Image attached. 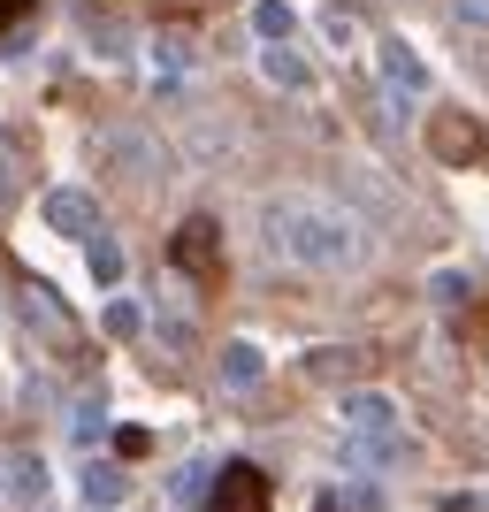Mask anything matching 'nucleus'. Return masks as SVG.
Wrapping results in <instances>:
<instances>
[{"mask_svg": "<svg viewBox=\"0 0 489 512\" xmlns=\"http://www.w3.org/2000/svg\"><path fill=\"white\" fill-rule=\"evenodd\" d=\"M268 222V245L298 268H314V276H344V268H360L367 260V237L352 214L321 207V199H276V207L260 214Z\"/></svg>", "mask_w": 489, "mask_h": 512, "instance_id": "1", "label": "nucleus"}, {"mask_svg": "<svg viewBox=\"0 0 489 512\" xmlns=\"http://www.w3.org/2000/svg\"><path fill=\"white\" fill-rule=\"evenodd\" d=\"M428 153H436L444 169H467V161H482V153H489V130L474 123L467 107H444V115L428 123Z\"/></svg>", "mask_w": 489, "mask_h": 512, "instance_id": "2", "label": "nucleus"}, {"mask_svg": "<svg viewBox=\"0 0 489 512\" xmlns=\"http://www.w3.org/2000/svg\"><path fill=\"white\" fill-rule=\"evenodd\" d=\"M39 214H46V230H62V237H92L100 230V199L77 192V184H54V192L39 199Z\"/></svg>", "mask_w": 489, "mask_h": 512, "instance_id": "3", "label": "nucleus"}, {"mask_svg": "<svg viewBox=\"0 0 489 512\" xmlns=\"http://www.w3.org/2000/svg\"><path fill=\"white\" fill-rule=\"evenodd\" d=\"M207 512H268V474L260 467H222L214 474V497H207Z\"/></svg>", "mask_w": 489, "mask_h": 512, "instance_id": "4", "label": "nucleus"}, {"mask_svg": "<svg viewBox=\"0 0 489 512\" xmlns=\"http://www.w3.org/2000/svg\"><path fill=\"white\" fill-rule=\"evenodd\" d=\"M337 421L352 428V436H398V406H390L383 390H344Z\"/></svg>", "mask_w": 489, "mask_h": 512, "instance_id": "5", "label": "nucleus"}, {"mask_svg": "<svg viewBox=\"0 0 489 512\" xmlns=\"http://www.w3.org/2000/svg\"><path fill=\"white\" fill-rule=\"evenodd\" d=\"M214 237H222V230H214L207 214H192V222L176 230V260H184V268H192L199 283H214V276H222V253H214Z\"/></svg>", "mask_w": 489, "mask_h": 512, "instance_id": "6", "label": "nucleus"}, {"mask_svg": "<svg viewBox=\"0 0 489 512\" xmlns=\"http://www.w3.org/2000/svg\"><path fill=\"white\" fill-rule=\"evenodd\" d=\"M383 85L405 92V100H413V92H428V62H421L405 39H383Z\"/></svg>", "mask_w": 489, "mask_h": 512, "instance_id": "7", "label": "nucleus"}, {"mask_svg": "<svg viewBox=\"0 0 489 512\" xmlns=\"http://www.w3.org/2000/svg\"><path fill=\"white\" fill-rule=\"evenodd\" d=\"M260 77H268V85H283V92H306V85H314V69L298 62L291 46H260Z\"/></svg>", "mask_w": 489, "mask_h": 512, "instance_id": "8", "label": "nucleus"}, {"mask_svg": "<svg viewBox=\"0 0 489 512\" xmlns=\"http://www.w3.org/2000/svg\"><path fill=\"white\" fill-rule=\"evenodd\" d=\"M260 367H268V360H260V344H245V337L222 344V383H230V390H253Z\"/></svg>", "mask_w": 489, "mask_h": 512, "instance_id": "9", "label": "nucleus"}, {"mask_svg": "<svg viewBox=\"0 0 489 512\" xmlns=\"http://www.w3.org/2000/svg\"><path fill=\"white\" fill-rule=\"evenodd\" d=\"M291 23H298V8H291V0H260V8H253L260 46H283V39H291Z\"/></svg>", "mask_w": 489, "mask_h": 512, "instance_id": "10", "label": "nucleus"}, {"mask_svg": "<svg viewBox=\"0 0 489 512\" xmlns=\"http://www.w3.org/2000/svg\"><path fill=\"white\" fill-rule=\"evenodd\" d=\"M23 314H31V329H54V337H69V321H62V299H54L46 283H31V291H23Z\"/></svg>", "mask_w": 489, "mask_h": 512, "instance_id": "11", "label": "nucleus"}, {"mask_svg": "<svg viewBox=\"0 0 489 512\" xmlns=\"http://www.w3.org/2000/svg\"><path fill=\"white\" fill-rule=\"evenodd\" d=\"M8 490H16L23 505H39V497H46V459H31V451L8 459Z\"/></svg>", "mask_w": 489, "mask_h": 512, "instance_id": "12", "label": "nucleus"}, {"mask_svg": "<svg viewBox=\"0 0 489 512\" xmlns=\"http://www.w3.org/2000/svg\"><path fill=\"white\" fill-rule=\"evenodd\" d=\"M85 260H92V283H123V245H115V237L92 230L85 237Z\"/></svg>", "mask_w": 489, "mask_h": 512, "instance_id": "13", "label": "nucleus"}, {"mask_svg": "<svg viewBox=\"0 0 489 512\" xmlns=\"http://www.w3.org/2000/svg\"><path fill=\"white\" fill-rule=\"evenodd\" d=\"M115 497H123V474L115 467H85V505L100 512V505H115Z\"/></svg>", "mask_w": 489, "mask_h": 512, "instance_id": "14", "label": "nucleus"}, {"mask_svg": "<svg viewBox=\"0 0 489 512\" xmlns=\"http://www.w3.org/2000/svg\"><path fill=\"white\" fill-rule=\"evenodd\" d=\"M138 314H146V306H130V299H107L100 329H107V337H138Z\"/></svg>", "mask_w": 489, "mask_h": 512, "instance_id": "15", "label": "nucleus"}, {"mask_svg": "<svg viewBox=\"0 0 489 512\" xmlns=\"http://www.w3.org/2000/svg\"><path fill=\"white\" fill-rule=\"evenodd\" d=\"M153 69H161V77H169V85H176V77H184V46H153Z\"/></svg>", "mask_w": 489, "mask_h": 512, "instance_id": "16", "label": "nucleus"}, {"mask_svg": "<svg viewBox=\"0 0 489 512\" xmlns=\"http://www.w3.org/2000/svg\"><path fill=\"white\" fill-rule=\"evenodd\" d=\"M451 16L467 23V31H489V0H451Z\"/></svg>", "mask_w": 489, "mask_h": 512, "instance_id": "17", "label": "nucleus"}, {"mask_svg": "<svg viewBox=\"0 0 489 512\" xmlns=\"http://www.w3.org/2000/svg\"><path fill=\"white\" fill-rule=\"evenodd\" d=\"M467 291H474L467 276H436V299H444V306H459V299H467Z\"/></svg>", "mask_w": 489, "mask_h": 512, "instance_id": "18", "label": "nucleus"}, {"mask_svg": "<svg viewBox=\"0 0 489 512\" xmlns=\"http://www.w3.org/2000/svg\"><path fill=\"white\" fill-rule=\"evenodd\" d=\"M16 8H23V0H0V23H8V16H16Z\"/></svg>", "mask_w": 489, "mask_h": 512, "instance_id": "19", "label": "nucleus"}]
</instances>
